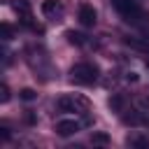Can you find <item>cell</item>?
<instances>
[{
	"label": "cell",
	"mask_w": 149,
	"mask_h": 149,
	"mask_svg": "<svg viewBox=\"0 0 149 149\" xmlns=\"http://www.w3.org/2000/svg\"><path fill=\"white\" fill-rule=\"evenodd\" d=\"M98 65H93V63H77L72 70H70V77H72V81H77V84H84V86H88V84H93L95 79H98Z\"/></svg>",
	"instance_id": "1"
},
{
	"label": "cell",
	"mask_w": 149,
	"mask_h": 149,
	"mask_svg": "<svg viewBox=\"0 0 149 149\" xmlns=\"http://www.w3.org/2000/svg\"><path fill=\"white\" fill-rule=\"evenodd\" d=\"M114 7L119 9V14L126 16V21H137L140 16V7L133 0H114Z\"/></svg>",
	"instance_id": "2"
},
{
	"label": "cell",
	"mask_w": 149,
	"mask_h": 149,
	"mask_svg": "<svg viewBox=\"0 0 149 149\" xmlns=\"http://www.w3.org/2000/svg\"><path fill=\"white\" fill-rule=\"evenodd\" d=\"M77 130H79V121L77 119H61V121H56V135H61V137H70Z\"/></svg>",
	"instance_id": "3"
},
{
	"label": "cell",
	"mask_w": 149,
	"mask_h": 149,
	"mask_svg": "<svg viewBox=\"0 0 149 149\" xmlns=\"http://www.w3.org/2000/svg\"><path fill=\"white\" fill-rule=\"evenodd\" d=\"M95 21H98V14H95V9H93V5H81L79 7V23L81 26H86V28H91V26H95Z\"/></svg>",
	"instance_id": "4"
},
{
	"label": "cell",
	"mask_w": 149,
	"mask_h": 149,
	"mask_svg": "<svg viewBox=\"0 0 149 149\" xmlns=\"http://www.w3.org/2000/svg\"><path fill=\"white\" fill-rule=\"evenodd\" d=\"M40 9H42V14H44V16H51V14L61 12V0H42Z\"/></svg>",
	"instance_id": "5"
},
{
	"label": "cell",
	"mask_w": 149,
	"mask_h": 149,
	"mask_svg": "<svg viewBox=\"0 0 149 149\" xmlns=\"http://www.w3.org/2000/svg\"><path fill=\"white\" fill-rule=\"evenodd\" d=\"M58 109H63V112H77V102H74V98H61L58 100Z\"/></svg>",
	"instance_id": "6"
},
{
	"label": "cell",
	"mask_w": 149,
	"mask_h": 149,
	"mask_svg": "<svg viewBox=\"0 0 149 149\" xmlns=\"http://www.w3.org/2000/svg\"><path fill=\"white\" fill-rule=\"evenodd\" d=\"M91 142H93V144H109V135L98 130V133H93V135H91Z\"/></svg>",
	"instance_id": "7"
},
{
	"label": "cell",
	"mask_w": 149,
	"mask_h": 149,
	"mask_svg": "<svg viewBox=\"0 0 149 149\" xmlns=\"http://www.w3.org/2000/svg\"><path fill=\"white\" fill-rule=\"evenodd\" d=\"M128 144H130V147H142V149H147V147H149V140H147V137H130Z\"/></svg>",
	"instance_id": "8"
},
{
	"label": "cell",
	"mask_w": 149,
	"mask_h": 149,
	"mask_svg": "<svg viewBox=\"0 0 149 149\" xmlns=\"http://www.w3.org/2000/svg\"><path fill=\"white\" fill-rule=\"evenodd\" d=\"M65 37H68L72 44H81V42H84V35H79V33H74V30H68Z\"/></svg>",
	"instance_id": "9"
},
{
	"label": "cell",
	"mask_w": 149,
	"mask_h": 149,
	"mask_svg": "<svg viewBox=\"0 0 149 149\" xmlns=\"http://www.w3.org/2000/svg\"><path fill=\"white\" fill-rule=\"evenodd\" d=\"M35 95H37V93H35L33 88H21V91H19V98H21V100H35Z\"/></svg>",
	"instance_id": "10"
},
{
	"label": "cell",
	"mask_w": 149,
	"mask_h": 149,
	"mask_svg": "<svg viewBox=\"0 0 149 149\" xmlns=\"http://www.w3.org/2000/svg\"><path fill=\"white\" fill-rule=\"evenodd\" d=\"M2 37H5V40H12V37H14V28H12L9 23H2Z\"/></svg>",
	"instance_id": "11"
},
{
	"label": "cell",
	"mask_w": 149,
	"mask_h": 149,
	"mask_svg": "<svg viewBox=\"0 0 149 149\" xmlns=\"http://www.w3.org/2000/svg\"><path fill=\"white\" fill-rule=\"evenodd\" d=\"M109 107L119 109V107H121V98H112V100H109Z\"/></svg>",
	"instance_id": "12"
},
{
	"label": "cell",
	"mask_w": 149,
	"mask_h": 149,
	"mask_svg": "<svg viewBox=\"0 0 149 149\" xmlns=\"http://www.w3.org/2000/svg\"><path fill=\"white\" fill-rule=\"evenodd\" d=\"M126 81H137V72H128L126 74Z\"/></svg>",
	"instance_id": "13"
},
{
	"label": "cell",
	"mask_w": 149,
	"mask_h": 149,
	"mask_svg": "<svg viewBox=\"0 0 149 149\" xmlns=\"http://www.w3.org/2000/svg\"><path fill=\"white\" fill-rule=\"evenodd\" d=\"M2 100H9V88L2 84Z\"/></svg>",
	"instance_id": "14"
},
{
	"label": "cell",
	"mask_w": 149,
	"mask_h": 149,
	"mask_svg": "<svg viewBox=\"0 0 149 149\" xmlns=\"http://www.w3.org/2000/svg\"><path fill=\"white\" fill-rule=\"evenodd\" d=\"M0 135H2V140H9V130L7 128H0Z\"/></svg>",
	"instance_id": "15"
},
{
	"label": "cell",
	"mask_w": 149,
	"mask_h": 149,
	"mask_svg": "<svg viewBox=\"0 0 149 149\" xmlns=\"http://www.w3.org/2000/svg\"><path fill=\"white\" fill-rule=\"evenodd\" d=\"M147 65H149V58H147Z\"/></svg>",
	"instance_id": "16"
}]
</instances>
